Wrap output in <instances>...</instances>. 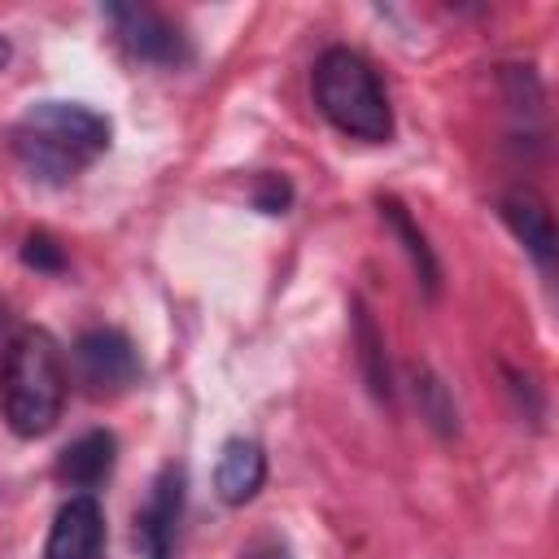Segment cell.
<instances>
[{
    "label": "cell",
    "instance_id": "obj_1",
    "mask_svg": "<svg viewBox=\"0 0 559 559\" xmlns=\"http://www.w3.org/2000/svg\"><path fill=\"white\" fill-rule=\"evenodd\" d=\"M109 118L79 100H35L13 127L9 148L17 166L39 183H70L79 179L105 148H109Z\"/></svg>",
    "mask_w": 559,
    "mask_h": 559
},
{
    "label": "cell",
    "instance_id": "obj_2",
    "mask_svg": "<svg viewBox=\"0 0 559 559\" xmlns=\"http://www.w3.org/2000/svg\"><path fill=\"white\" fill-rule=\"evenodd\" d=\"M66 406V362L44 328H22L0 358V415L17 437H44Z\"/></svg>",
    "mask_w": 559,
    "mask_h": 559
},
{
    "label": "cell",
    "instance_id": "obj_3",
    "mask_svg": "<svg viewBox=\"0 0 559 559\" xmlns=\"http://www.w3.org/2000/svg\"><path fill=\"white\" fill-rule=\"evenodd\" d=\"M310 87H314V105L319 114L349 140H367V144H384L393 135V109L389 96L380 87L376 66L354 52V48H323L314 70H310Z\"/></svg>",
    "mask_w": 559,
    "mask_h": 559
},
{
    "label": "cell",
    "instance_id": "obj_4",
    "mask_svg": "<svg viewBox=\"0 0 559 559\" xmlns=\"http://www.w3.org/2000/svg\"><path fill=\"white\" fill-rule=\"evenodd\" d=\"M100 13L131 57L153 66H179L188 57V35L153 4H105Z\"/></svg>",
    "mask_w": 559,
    "mask_h": 559
},
{
    "label": "cell",
    "instance_id": "obj_5",
    "mask_svg": "<svg viewBox=\"0 0 559 559\" xmlns=\"http://www.w3.org/2000/svg\"><path fill=\"white\" fill-rule=\"evenodd\" d=\"M74 371L92 393H118L140 380V354L118 328H87L74 341Z\"/></svg>",
    "mask_w": 559,
    "mask_h": 559
},
{
    "label": "cell",
    "instance_id": "obj_6",
    "mask_svg": "<svg viewBox=\"0 0 559 559\" xmlns=\"http://www.w3.org/2000/svg\"><path fill=\"white\" fill-rule=\"evenodd\" d=\"M179 515H183V467L166 463L153 485L148 498L135 515V546L144 559H175L179 546Z\"/></svg>",
    "mask_w": 559,
    "mask_h": 559
},
{
    "label": "cell",
    "instance_id": "obj_7",
    "mask_svg": "<svg viewBox=\"0 0 559 559\" xmlns=\"http://www.w3.org/2000/svg\"><path fill=\"white\" fill-rule=\"evenodd\" d=\"M105 550V511L92 493H70L52 524H48V542H44V559H100Z\"/></svg>",
    "mask_w": 559,
    "mask_h": 559
},
{
    "label": "cell",
    "instance_id": "obj_8",
    "mask_svg": "<svg viewBox=\"0 0 559 559\" xmlns=\"http://www.w3.org/2000/svg\"><path fill=\"white\" fill-rule=\"evenodd\" d=\"M498 210H502V223L515 231V240L528 249V258L550 275V271H555V258H559L550 205H546L533 188H511V192H502Z\"/></svg>",
    "mask_w": 559,
    "mask_h": 559
},
{
    "label": "cell",
    "instance_id": "obj_9",
    "mask_svg": "<svg viewBox=\"0 0 559 559\" xmlns=\"http://www.w3.org/2000/svg\"><path fill=\"white\" fill-rule=\"evenodd\" d=\"M266 485V450L253 437H231L218 450L214 463V489L227 507H245L258 498V489Z\"/></svg>",
    "mask_w": 559,
    "mask_h": 559
},
{
    "label": "cell",
    "instance_id": "obj_10",
    "mask_svg": "<svg viewBox=\"0 0 559 559\" xmlns=\"http://www.w3.org/2000/svg\"><path fill=\"white\" fill-rule=\"evenodd\" d=\"M114 454H118V441L114 432L105 428H92L83 437H74L61 454H57V476L70 485V489H96L109 472H114Z\"/></svg>",
    "mask_w": 559,
    "mask_h": 559
},
{
    "label": "cell",
    "instance_id": "obj_11",
    "mask_svg": "<svg viewBox=\"0 0 559 559\" xmlns=\"http://www.w3.org/2000/svg\"><path fill=\"white\" fill-rule=\"evenodd\" d=\"M380 218H384V223H389V231L402 240V249H406V258H411V266H415L419 284H424L428 293H437V284H441V266H437V253H432L428 236L415 227V218L406 214V205H402L397 197H380Z\"/></svg>",
    "mask_w": 559,
    "mask_h": 559
},
{
    "label": "cell",
    "instance_id": "obj_12",
    "mask_svg": "<svg viewBox=\"0 0 559 559\" xmlns=\"http://www.w3.org/2000/svg\"><path fill=\"white\" fill-rule=\"evenodd\" d=\"M354 345H358V362H362V376L371 384L376 397H389L393 393V380H389V358H384V336L371 319V310L362 301H354Z\"/></svg>",
    "mask_w": 559,
    "mask_h": 559
},
{
    "label": "cell",
    "instance_id": "obj_13",
    "mask_svg": "<svg viewBox=\"0 0 559 559\" xmlns=\"http://www.w3.org/2000/svg\"><path fill=\"white\" fill-rule=\"evenodd\" d=\"M415 397H419V411L428 415V424H432L437 432H454V428H459L454 402H450L445 384H441L432 371H419V376H415Z\"/></svg>",
    "mask_w": 559,
    "mask_h": 559
},
{
    "label": "cell",
    "instance_id": "obj_14",
    "mask_svg": "<svg viewBox=\"0 0 559 559\" xmlns=\"http://www.w3.org/2000/svg\"><path fill=\"white\" fill-rule=\"evenodd\" d=\"M22 262L26 266H35V271H66V249L48 236V231H31L26 236V245H22Z\"/></svg>",
    "mask_w": 559,
    "mask_h": 559
},
{
    "label": "cell",
    "instance_id": "obj_15",
    "mask_svg": "<svg viewBox=\"0 0 559 559\" xmlns=\"http://www.w3.org/2000/svg\"><path fill=\"white\" fill-rule=\"evenodd\" d=\"M288 201H293L288 179H280V175H262V179H258L253 205H258L262 214H284V210H288Z\"/></svg>",
    "mask_w": 559,
    "mask_h": 559
},
{
    "label": "cell",
    "instance_id": "obj_16",
    "mask_svg": "<svg viewBox=\"0 0 559 559\" xmlns=\"http://www.w3.org/2000/svg\"><path fill=\"white\" fill-rule=\"evenodd\" d=\"M245 559H293V555H288L280 542H258V546H253Z\"/></svg>",
    "mask_w": 559,
    "mask_h": 559
},
{
    "label": "cell",
    "instance_id": "obj_17",
    "mask_svg": "<svg viewBox=\"0 0 559 559\" xmlns=\"http://www.w3.org/2000/svg\"><path fill=\"white\" fill-rule=\"evenodd\" d=\"M4 61H9V39L0 35V70H4Z\"/></svg>",
    "mask_w": 559,
    "mask_h": 559
}]
</instances>
